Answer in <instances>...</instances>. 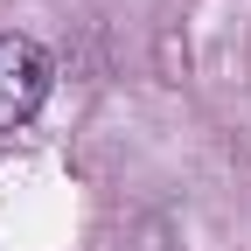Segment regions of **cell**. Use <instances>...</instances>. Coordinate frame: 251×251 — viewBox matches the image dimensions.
Segmentation results:
<instances>
[{"label":"cell","instance_id":"cell-1","mask_svg":"<svg viewBox=\"0 0 251 251\" xmlns=\"http://www.w3.org/2000/svg\"><path fill=\"white\" fill-rule=\"evenodd\" d=\"M49 84H56V63L35 35H0V133L35 119L49 105Z\"/></svg>","mask_w":251,"mask_h":251}]
</instances>
